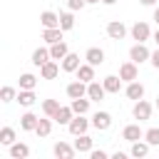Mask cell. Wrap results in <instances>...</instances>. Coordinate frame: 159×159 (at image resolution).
Masks as SVG:
<instances>
[{
    "label": "cell",
    "instance_id": "cell-4",
    "mask_svg": "<svg viewBox=\"0 0 159 159\" xmlns=\"http://www.w3.org/2000/svg\"><path fill=\"white\" fill-rule=\"evenodd\" d=\"M152 109H154V107L142 97V99H137V102H134V107H132V117H134V119H139V122H144V119H149V117H152Z\"/></svg>",
    "mask_w": 159,
    "mask_h": 159
},
{
    "label": "cell",
    "instance_id": "cell-9",
    "mask_svg": "<svg viewBox=\"0 0 159 159\" xmlns=\"http://www.w3.org/2000/svg\"><path fill=\"white\" fill-rule=\"evenodd\" d=\"M60 67H62V65H60L57 60H47V62L40 67V77H42V80H55V77L60 75Z\"/></svg>",
    "mask_w": 159,
    "mask_h": 159
},
{
    "label": "cell",
    "instance_id": "cell-44",
    "mask_svg": "<svg viewBox=\"0 0 159 159\" xmlns=\"http://www.w3.org/2000/svg\"><path fill=\"white\" fill-rule=\"evenodd\" d=\"M157 109H159V94H157Z\"/></svg>",
    "mask_w": 159,
    "mask_h": 159
},
{
    "label": "cell",
    "instance_id": "cell-1",
    "mask_svg": "<svg viewBox=\"0 0 159 159\" xmlns=\"http://www.w3.org/2000/svg\"><path fill=\"white\" fill-rule=\"evenodd\" d=\"M92 127V119H84V114H75L72 117V122L67 124V129H70V134L72 137H80V134H87V129Z\"/></svg>",
    "mask_w": 159,
    "mask_h": 159
},
{
    "label": "cell",
    "instance_id": "cell-40",
    "mask_svg": "<svg viewBox=\"0 0 159 159\" xmlns=\"http://www.w3.org/2000/svg\"><path fill=\"white\" fill-rule=\"evenodd\" d=\"M152 40L157 42V47H159V27H157V32H152Z\"/></svg>",
    "mask_w": 159,
    "mask_h": 159
},
{
    "label": "cell",
    "instance_id": "cell-32",
    "mask_svg": "<svg viewBox=\"0 0 159 159\" xmlns=\"http://www.w3.org/2000/svg\"><path fill=\"white\" fill-rule=\"evenodd\" d=\"M35 84H37V77L35 75H30V72L20 75V89H35Z\"/></svg>",
    "mask_w": 159,
    "mask_h": 159
},
{
    "label": "cell",
    "instance_id": "cell-26",
    "mask_svg": "<svg viewBox=\"0 0 159 159\" xmlns=\"http://www.w3.org/2000/svg\"><path fill=\"white\" fill-rule=\"evenodd\" d=\"M75 75H77V80H82V82H92V80H94V65L82 62V65H80V70H77Z\"/></svg>",
    "mask_w": 159,
    "mask_h": 159
},
{
    "label": "cell",
    "instance_id": "cell-21",
    "mask_svg": "<svg viewBox=\"0 0 159 159\" xmlns=\"http://www.w3.org/2000/svg\"><path fill=\"white\" fill-rule=\"evenodd\" d=\"M7 149H10V157H12V159H27V157H30V147H27L25 142H15V144H10Z\"/></svg>",
    "mask_w": 159,
    "mask_h": 159
},
{
    "label": "cell",
    "instance_id": "cell-29",
    "mask_svg": "<svg viewBox=\"0 0 159 159\" xmlns=\"http://www.w3.org/2000/svg\"><path fill=\"white\" fill-rule=\"evenodd\" d=\"M17 102H20L22 107H32V104L37 102L35 89H20V92H17Z\"/></svg>",
    "mask_w": 159,
    "mask_h": 159
},
{
    "label": "cell",
    "instance_id": "cell-35",
    "mask_svg": "<svg viewBox=\"0 0 159 159\" xmlns=\"http://www.w3.org/2000/svg\"><path fill=\"white\" fill-rule=\"evenodd\" d=\"M0 99H2V102H12V99H17V92H15V87L5 84V87L0 89Z\"/></svg>",
    "mask_w": 159,
    "mask_h": 159
},
{
    "label": "cell",
    "instance_id": "cell-17",
    "mask_svg": "<svg viewBox=\"0 0 159 159\" xmlns=\"http://www.w3.org/2000/svg\"><path fill=\"white\" fill-rule=\"evenodd\" d=\"M72 117H75V109H72V104H70V107H67V104H62V107L57 109V114H55L52 119H55L57 124H65V127H67V124L72 122Z\"/></svg>",
    "mask_w": 159,
    "mask_h": 159
},
{
    "label": "cell",
    "instance_id": "cell-12",
    "mask_svg": "<svg viewBox=\"0 0 159 159\" xmlns=\"http://www.w3.org/2000/svg\"><path fill=\"white\" fill-rule=\"evenodd\" d=\"M107 35H109L112 40H124V35H127L124 22H122V20H112V22H107Z\"/></svg>",
    "mask_w": 159,
    "mask_h": 159
},
{
    "label": "cell",
    "instance_id": "cell-20",
    "mask_svg": "<svg viewBox=\"0 0 159 159\" xmlns=\"http://www.w3.org/2000/svg\"><path fill=\"white\" fill-rule=\"evenodd\" d=\"M75 149H77V154H89L94 147H92V137L89 134H80L77 139H75Z\"/></svg>",
    "mask_w": 159,
    "mask_h": 159
},
{
    "label": "cell",
    "instance_id": "cell-25",
    "mask_svg": "<svg viewBox=\"0 0 159 159\" xmlns=\"http://www.w3.org/2000/svg\"><path fill=\"white\" fill-rule=\"evenodd\" d=\"M40 25H42V27H60V15L52 12V10H45V12L40 15Z\"/></svg>",
    "mask_w": 159,
    "mask_h": 159
},
{
    "label": "cell",
    "instance_id": "cell-23",
    "mask_svg": "<svg viewBox=\"0 0 159 159\" xmlns=\"http://www.w3.org/2000/svg\"><path fill=\"white\" fill-rule=\"evenodd\" d=\"M47 60H52V55H50V45H47V47H37V50L32 52V65H35V67H42Z\"/></svg>",
    "mask_w": 159,
    "mask_h": 159
},
{
    "label": "cell",
    "instance_id": "cell-15",
    "mask_svg": "<svg viewBox=\"0 0 159 159\" xmlns=\"http://www.w3.org/2000/svg\"><path fill=\"white\" fill-rule=\"evenodd\" d=\"M50 55H52V60L62 62V60H65V57L70 55V47H67V42H65V40H60V42L50 45Z\"/></svg>",
    "mask_w": 159,
    "mask_h": 159
},
{
    "label": "cell",
    "instance_id": "cell-11",
    "mask_svg": "<svg viewBox=\"0 0 159 159\" xmlns=\"http://www.w3.org/2000/svg\"><path fill=\"white\" fill-rule=\"evenodd\" d=\"M104 94H107V89H104V84H102V82H97V80L87 82V97H89L92 102H99V99H104Z\"/></svg>",
    "mask_w": 159,
    "mask_h": 159
},
{
    "label": "cell",
    "instance_id": "cell-38",
    "mask_svg": "<svg viewBox=\"0 0 159 159\" xmlns=\"http://www.w3.org/2000/svg\"><path fill=\"white\" fill-rule=\"evenodd\" d=\"M149 62H152V67H154V70H159V47H157V50L152 52V57H149Z\"/></svg>",
    "mask_w": 159,
    "mask_h": 159
},
{
    "label": "cell",
    "instance_id": "cell-22",
    "mask_svg": "<svg viewBox=\"0 0 159 159\" xmlns=\"http://www.w3.org/2000/svg\"><path fill=\"white\" fill-rule=\"evenodd\" d=\"M149 149H152V144H149L147 139H139V142H132L129 154H132V157H137V159H142V157H147V154H149Z\"/></svg>",
    "mask_w": 159,
    "mask_h": 159
},
{
    "label": "cell",
    "instance_id": "cell-10",
    "mask_svg": "<svg viewBox=\"0 0 159 159\" xmlns=\"http://www.w3.org/2000/svg\"><path fill=\"white\" fill-rule=\"evenodd\" d=\"M67 97L70 99H77V97H87V82H82V80H75V82H70L67 84Z\"/></svg>",
    "mask_w": 159,
    "mask_h": 159
},
{
    "label": "cell",
    "instance_id": "cell-2",
    "mask_svg": "<svg viewBox=\"0 0 159 159\" xmlns=\"http://www.w3.org/2000/svg\"><path fill=\"white\" fill-rule=\"evenodd\" d=\"M152 57V50L144 45V42H134L132 47H129V60H134L137 65H142V62H147Z\"/></svg>",
    "mask_w": 159,
    "mask_h": 159
},
{
    "label": "cell",
    "instance_id": "cell-28",
    "mask_svg": "<svg viewBox=\"0 0 159 159\" xmlns=\"http://www.w3.org/2000/svg\"><path fill=\"white\" fill-rule=\"evenodd\" d=\"M52 122H55V119L45 114V117L37 122V129H35V134H37V137H50V132H52Z\"/></svg>",
    "mask_w": 159,
    "mask_h": 159
},
{
    "label": "cell",
    "instance_id": "cell-31",
    "mask_svg": "<svg viewBox=\"0 0 159 159\" xmlns=\"http://www.w3.org/2000/svg\"><path fill=\"white\" fill-rule=\"evenodd\" d=\"M0 144H5V147L15 144V129L12 127H2L0 129Z\"/></svg>",
    "mask_w": 159,
    "mask_h": 159
},
{
    "label": "cell",
    "instance_id": "cell-30",
    "mask_svg": "<svg viewBox=\"0 0 159 159\" xmlns=\"http://www.w3.org/2000/svg\"><path fill=\"white\" fill-rule=\"evenodd\" d=\"M60 27H62L65 32H70V30L75 27V15H72V10H65V12H60Z\"/></svg>",
    "mask_w": 159,
    "mask_h": 159
},
{
    "label": "cell",
    "instance_id": "cell-13",
    "mask_svg": "<svg viewBox=\"0 0 159 159\" xmlns=\"http://www.w3.org/2000/svg\"><path fill=\"white\" fill-rule=\"evenodd\" d=\"M124 94H127V99H142L144 97V84L139 82V80H134V82H127V87H124Z\"/></svg>",
    "mask_w": 159,
    "mask_h": 159
},
{
    "label": "cell",
    "instance_id": "cell-7",
    "mask_svg": "<svg viewBox=\"0 0 159 159\" xmlns=\"http://www.w3.org/2000/svg\"><path fill=\"white\" fill-rule=\"evenodd\" d=\"M122 139L124 142H139V139H144V129L139 127V124H127L124 129H122Z\"/></svg>",
    "mask_w": 159,
    "mask_h": 159
},
{
    "label": "cell",
    "instance_id": "cell-19",
    "mask_svg": "<svg viewBox=\"0 0 159 159\" xmlns=\"http://www.w3.org/2000/svg\"><path fill=\"white\" fill-rule=\"evenodd\" d=\"M62 27H42V40L47 42V45H55V42H60L62 40Z\"/></svg>",
    "mask_w": 159,
    "mask_h": 159
},
{
    "label": "cell",
    "instance_id": "cell-41",
    "mask_svg": "<svg viewBox=\"0 0 159 159\" xmlns=\"http://www.w3.org/2000/svg\"><path fill=\"white\" fill-rule=\"evenodd\" d=\"M152 20H154V22H157V25H159V5H157V7H154V17H152Z\"/></svg>",
    "mask_w": 159,
    "mask_h": 159
},
{
    "label": "cell",
    "instance_id": "cell-6",
    "mask_svg": "<svg viewBox=\"0 0 159 159\" xmlns=\"http://www.w3.org/2000/svg\"><path fill=\"white\" fill-rule=\"evenodd\" d=\"M92 127H94L97 132H107V129L112 127V114H109V112H94V114H92Z\"/></svg>",
    "mask_w": 159,
    "mask_h": 159
},
{
    "label": "cell",
    "instance_id": "cell-14",
    "mask_svg": "<svg viewBox=\"0 0 159 159\" xmlns=\"http://www.w3.org/2000/svg\"><path fill=\"white\" fill-rule=\"evenodd\" d=\"M122 77L119 75H107L104 80H102V84H104V89H107V94H117L119 89H122Z\"/></svg>",
    "mask_w": 159,
    "mask_h": 159
},
{
    "label": "cell",
    "instance_id": "cell-24",
    "mask_svg": "<svg viewBox=\"0 0 159 159\" xmlns=\"http://www.w3.org/2000/svg\"><path fill=\"white\" fill-rule=\"evenodd\" d=\"M60 65H62V72H77L82 62H80V55L70 52V55H67V57H65V60H62Z\"/></svg>",
    "mask_w": 159,
    "mask_h": 159
},
{
    "label": "cell",
    "instance_id": "cell-34",
    "mask_svg": "<svg viewBox=\"0 0 159 159\" xmlns=\"http://www.w3.org/2000/svg\"><path fill=\"white\" fill-rule=\"evenodd\" d=\"M144 139L152 144V147H159V127H149L144 132Z\"/></svg>",
    "mask_w": 159,
    "mask_h": 159
},
{
    "label": "cell",
    "instance_id": "cell-37",
    "mask_svg": "<svg viewBox=\"0 0 159 159\" xmlns=\"http://www.w3.org/2000/svg\"><path fill=\"white\" fill-rule=\"evenodd\" d=\"M89 157H92V159H107L109 154H107L104 149H92V152H89Z\"/></svg>",
    "mask_w": 159,
    "mask_h": 159
},
{
    "label": "cell",
    "instance_id": "cell-27",
    "mask_svg": "<svg viewBox=\"0 0 159 159\" xmlns=\"http://www.w3.org/2000/svg\"><path fill=\"white\" fill-rule=\"evenodd\" d=\"M89 97H77V99H70V104H72V109H75V114H87L89 112Z\"/></svg>",
    "mask_w": 159,
    "mask_h": 159
},
{
    "label": "cell",
    "instance_id": "cell-16",
    "mask_svg": "<svg viewBox=\"0 0 159 159\" xmlns=\"http://www.w3.org/2000/svg\"><path fill=\"white\" fill-rule=\"evenodd\" d=\"M84 62H89V65L99 67V65L104 62V50H102V47H89V50L84 52Z\"/></svg>",
    "mask_w": 159,
    "mask_h": 159
},
{
    "label": "cell",
    "instance_id": "cell-18",
    "mask_svg": "<svg viewBox=\"0 0 159 159\" xmlns=\"http://www.w3.org/2000/svg\"><path fill=\"white\" fill-rule=\"evenodd\" d=\"M37 122H40V117H37L35 112H25V114L20 117V129H25V132H35V129H37Z\"/></svg>",
    "mask_w": 159,
    "mask_h": 159
},
{
    "label": "cell",
    "instance_id": "cell-43",
    "mask_svg": "<svg viewBox=\"0 0 159 159\" xmlns=\"http://www.w3.org/2000/svg\"><path fill=\"white\" fill-rule=\"evenodd\" d=\"M94 2H102V0H87V5H94Z\"/></svg>",
    "mask_w": 159,
    "mask_h": 159
},
{
    "label": "cell",
    "instance_id": "cell-42",
    "mask_svg": "<svg viewBox=\"0 0 159 159\" xmlns=\"http://www.w3.org/2000/svg\"><path fill=\"white\" fill-rule=\"evenodd\" d=\"M114 2H117V0H102V5H107V7H112Z\"/></svg>",
    "mask_w": 159,
    "mask_h": 159
},
{
    "label": "cell",
    "instance_id": "cell-3",
    "mask_svg": "<svg viewBox=\"0 0 159 159\" xmlns=\"http://www.w3.org/2000/svg\"><path fill=\"white\" fill-rule=\"evenodd\" d=\"M119 77H122L124 82H134V80H139V67H137V62H134V60L122 62V65H119Z\"/></svg>",
    "mask_w": 159,
    "mask_h": 159
},
{
    "label": "cell",
    "instance_id": "cell-39",
    "mask_svg": "<svg viewBox=\"0 0 159 159\" xmlns=\"http://www.w3.org/2000/svg\"><path fill=\"white\" fill-rule=\"evenodd\" d=\"M139 2H142L144 7H157V2H159V0H139Z\"/></svg>",
    "mask_w": 159,
    "mask_h": 159
},
{
    "label": "cell",
    "instance_id": "cell-33",
    "mask_svg": "<svg viewBox=\"0 0 159 159\" xmlns=\"http://www.w3.org/2000/svg\"><path fill=\"white\" fill-rule=\"evenodd\" d=\"M60 107H62V104H60L57 99H45V102H42V112H45L47 117H55Z\"/></svg>",
    "mask_w": 159,
    "mask_h": 159
},
{
    "label": "cell",
    "instance_id": "cell-8",
    "mask_svg": "<svg viewBox=\"0 0 159 159\" xmlns=\"http://www.w3.org/2000/svg\"><path fill=\"white\" fill-rule=\"evenodd\" d=\"M52 154H55L57 159H72V157L77 154V149H75V144H67V142H57V144L52 147Z\"/></svg>",
    "mask_w": 159,
    "mask_h": 159
},
{
    "label": "cell",
    "instance_id": "cell-36",
    "mask_svg": "<svg viewBox=\"0 0 159 159\" xmlns=\"http://www.w3.org/2000/svg\"><path fill=\"white\" fill-rule=\"evenodd\" d=\"M84 5H87V0H67V10H72V12L82 10Z\"/></svg>",
    "mask_w": 159,
    "mask_h": 159
},
{
    "label": "cell",
    "instance_id": "cell-5",
    "mask_svg": "<svg viewBox=\"0 0 159 159\" xmlns=\"http://www.w3.org/2000/svg\"><path fill=\"white\" fill-rule=\"evenodd\" d=\"M129 32H132V37H134L137 42H147V40L152 37V27H149L144 20H137V22L132 25V30H129Z\"/></svg>",
    "mask_w": 159,
    "mask_h": 159
}]
</instances>
